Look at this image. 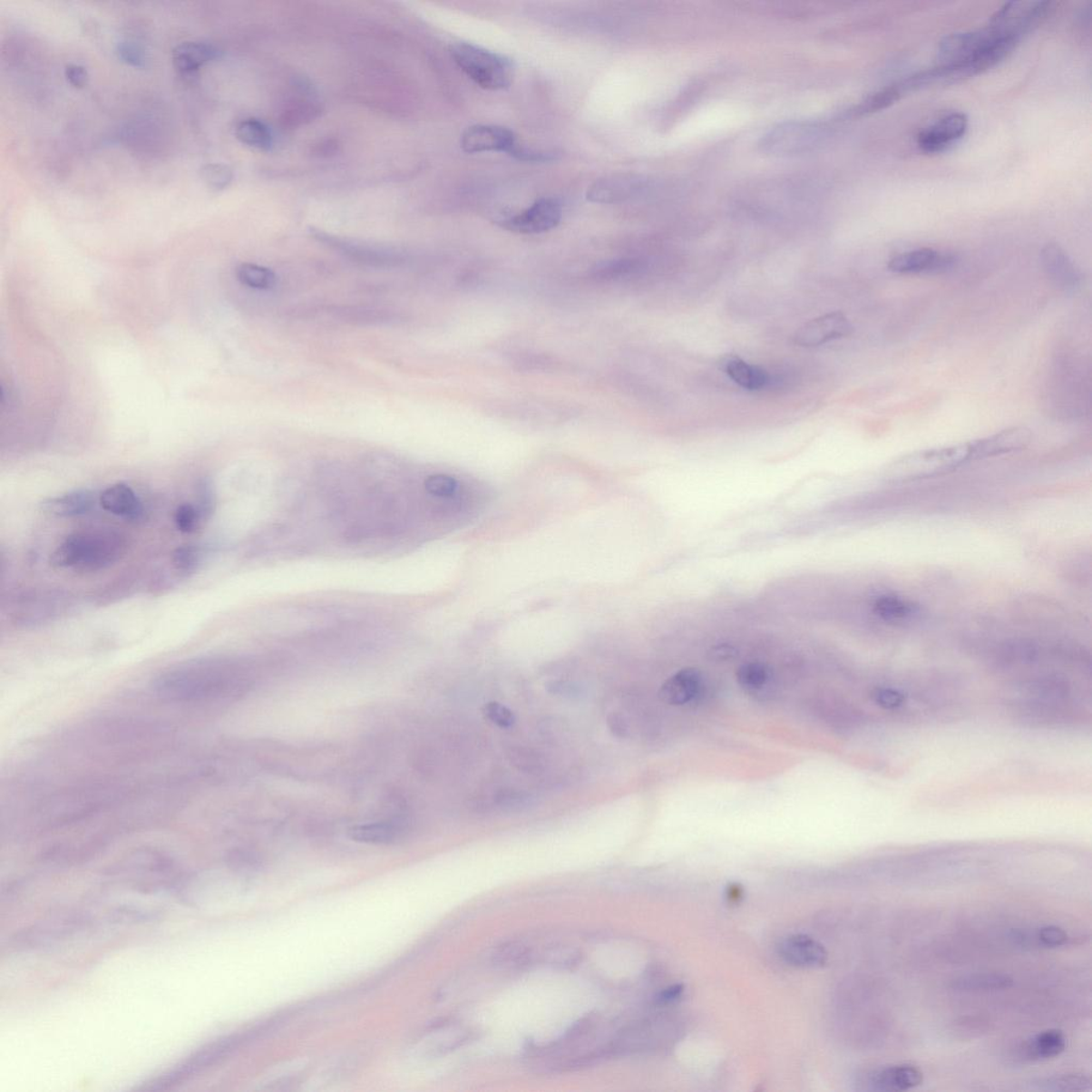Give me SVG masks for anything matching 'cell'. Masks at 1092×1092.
I'll use <instances>...</instances> for the list:
<instances>
[{
    "mask_svg": "<svg viewBox=\"0 0 1092 1092\" xmlns=\"http://www.w3.org/2000/svg\"><path fill=\"white\" fill-rule=\"evenodd\" d=\"M451 53L459 68L479 87L497 91L511 86L514 76L511 59L464 42L453 44Z\"/></svg>",
    "mask_w": 1092,
    "mask_h": 1092,
    "instance_id": "277c9868",
    "label": "cell"
},
{
    "mask_svg": "<svg viewBox=\"0 0 1092 1092\" xmlns=\"http://www.w3.org/2000/svg\"><path fill=\"white\" fill-rule=\"evenodd\" d=\"M1041 258L1048 277L1060 288L1070 290L1078 287L1081 277L1063 249L1057 244H1048L1043 248Z\"/></svg>",
    "mask_w": 1092,
    "mask_h": 1092,
    "instance_id": "cb8c5ba5",
    "label": "cell"
},
{
    "mask_svg": "<svg viewBox=\"0 0 1092 1092\" xmlns=\"http://www.w3.org/2000/svg\"><path fill=\"white\" fill-rule=\"evenodd\" d=\"M238 280L245 287L258 290H268L277 283L276 273L267 267L257 264H241L236 269Z\"/></svg>",
    "mask_w": 1092,
    "mask_h": 1092,
    "instance_id": "4dcf8cb0",
    "label": "cell"
},
{
    "mask_svg": "<svg viewBox=\"0 0 1092 1092\" xmlns=\"http://www.w3.org/2000/svg\"><path fill=\"white\" fill-rule=\"evenodd\" d=\"M65 78L71 86L81 89L88 83V72L82 65L70 64L65 68Z\"/></svg>",
    "mask_w": 1092,
    "mask_h": 1092,
    "instance_id": "f6af8a7d",
    "label": "cell"
},
{
    "mask_svg": "<svg viewBox=\"0 0 1092 1092\" xmlns=\"http://www.w3.org/2000/svg\"><path fill=\"white\" fill-rule=\"evenodd\" d=\"M902 95V93L900 88L897 87V84H891V86L879 90L876 93L866 97L863 102H861L857 107L853 109L852 113L854 115H864L881 112L882 109L893 105L894 102L901 99Z\"/></svg>",
    "mask_w": 1092,
    "mask_h": 1092,
    "instance_id": "d6a6232c",
    "label": "cell"
},
{
    "mask_svg": "<svg viewBox=\"0 0 1092 1092\" xmlns=\"http://www.w3.org/2000/svg\"><path fill=\"white\" fill-rule=\"evenodd\" d=\"M324 313L341 323L361 327L392 326L405 321L404 315L390 309L362 306H331Z\"/></svg>",
    "mask_w": 1092,
    "mask_h": 1092,
    "instance_id": "e0dca14e",
    "label": "cell"
},
{
    "mask_svg": "<svg viewBox=\"0 0 1092 1092\" xmlns=\"http://www.w3.org/2000/svg\"><path fill=\"white\" fill-rule=\"evenodd\" d=\"M483 713L484 717L491 721V723L502 727V729H509L517 721L512 709L501 705L499 702L487 703L483 708Z\"/></svg>",
    "mask_w": 1092,
    "mask_h": 1092,
    "instance_id": "f35d334b",
    "label": "cell"
},
{
    "mask_svg": "<svg viewBox=\"0 0 1092 1092\" xmlns=\"http://www.w3.org/2000/svg\"><path fill=\"white\" fill-rule=\"evenodd\" d=\"M117 54L123 63L135 68H144L147 65V56L142 48L132 42H121L117 46Z\"/></svg>",
    "mask_w": 1092,
    "mask_h": 1092,
    "instance_id": "b9f144b4",
    "label": "cell"
},
{
    "mask_svg": "<svg viewBox=\"0 0 1092 1092\" xmlns=\"http://www.w3.org/2000/svg\"><path fill=\"white\" fill-rule=\"evenodd\" d=\"M726 374L738 386L751 392L764 390L768 386L770 375L765 369L752 366L742 359H732L726 364Z\"/></svg>",
    "mask_w": 1092,
    "mask_h": 1092,
    "instance_id": "484cf974",
    "label": "cell"
},
{
    "mask_svg": "<svg viewBox=\"0 0 1092 1092\" xmlns=\"http://www.w3.org/2000/svg\"><path fill=\"white\" fill-rule=\"evenodd\" d=\"M831 129L827 123L798 121L774 127L763 136L760 144L764 154L793 156L808 153L828 141Z\"/></svg>",
    "mask_w": 1092,
    "mask_h": 1092,
    "instance_id": "5b68a950",
    "label": "cell"
},
{
    "mask_svg": "<svg viewBox=\"0 0 1092 1092\" xmlns=\"http://www.w3.org/2000/svg\"><path fill=\"white\" fill-rule=\"evenodd\" d=\"M701 682L699 670L690 667L679 670L661 685L659 699L672 707L687 705L699 694Z\"/></svg>",
    "mask_w": 1092,
    "mask_h": 1092,
    "instance_id": "ffe728a7",
    "label": "cell"
},
{
    "mask_svg": "<svg viewBox=\"0 0 1092 1092\" xmlns=\"http://www.w3.org/2000/svg\"><path fill=\"white\" fill-rule=\"evenodd\" d=\"M954 263L949 254L923 248L903 252L890 260L888 268L901 275H915V273L939 272L946 270Z\"/></svg>",
    "mask_w": 1092,
    "mask_h": 1092,
    "instance_id": "2e32d148",
    "label": "cell"
},
{
    "mask_svg": "<svg viewBox=\"0 0 1092 1092\" xmlns=\"http://www.w3.org/2000/svg\"><path fill=\"white\" fill-rule=\"evenodd\" d=\"M203 551L198 545L180 546L172 555L173 568L180 575L190 576L196 572L202 561Z\"/></svg>",
    "mask_w": 1092,
    "mask_h": 1092,
    "instance_id": "e575fe53",
    "label": "cell"
},
{
    "mask_svg": "<svg viewBox=\"0 0 1092 1092\" xmlns=\"http://www.w3.org/2000/svg\"><path fill=\"white\" fill-rule=\"evenodd\" d=\"M97 502L100 503V496L93 491L81 489L46 500L42 502V509L54 517L76 518L93 512Z\"/></svg>",
    "mask_w": 1092,
    "mask_h": 1092,
    "instance_id": "7402d4cb",
    "label": "cell"
},
{
    "mask_svg": "<svg viewBox=\"0 0 1092 1092\" xmlns=\"http://www.w3.org/2000/svg\"><path fill=\"white\" fill-rule=\"evenodd\" d=\"M251 684L250 672L240 661L199 658L161 672L153 689L169 702L204 703L233 699L244 695Z\"/></svg>",
    "mask_w": 1092,
    "mask_h": 1092,
    "instance_id": "6da1fadb",
    "label": "cell"
},
{
    "mask_svg": "<svg viewBox=\"0 0 1092 1092\" xmlns=\"http://www.w3.org/2000/svg\"><path fill=\"white\" fill-rule=\"evenodd\" d=\"M779 952L782 960L797 968H822L828 961L826 949L805 934H794L785 939L779 946Z\"/></svg>",
    "mask_w": 1092,
    "mask_h": 1092,
    "instance_id": "9a60e30c",
    "label": "cell"
},
{
    "mask_svg": "<svg viewBox=\"0 0 1092 1092\" xmlns=\"http://www.w3.org/2000/svg\"><path fill=\"white\" fill-rule=\"evenodd\" d=\"M873 700L885 708L900 707L905 697L896 690L891 688H876L872 694Z\"/></svg>",
    "mask_w": 1092,
    "mask_h": 1092,
    "instance_id": "7bdbcfd3",
    "label": "cell"
},
{
    "mask_svg": "<svg viewBox=\"0 0 1092 1092\" xmlns=\"http://www.w3.org/2000/svg\"><path fill=\"white\" fill-rule=\"evenodd\" d=\"M1067 1047L1063 1031L1048 1029L1024 1042L1022 1052L1029 1060H1047L1058 1057Z\"/></svg>",
    "mask_w": 1092,
    "mask_h": 1092,
    "instance_id": "d4e9b609",
    "label": "cell"
},
{
    "mask_svg": "<svg viewBox=\"0 0 1092 1092\" xmlns=\"http://www.w3.org/2000/svg\"><path fill=\"white\" fill-rule=\"evenodd\" d=\"M1002 35L1007 34L987 25L982 29L945 36L938 47L939 64L954 65L967 62Z\"/></svg>",
    "mask_w": 1092,
    "mask_h": 1092,
    "instance_id": "8fae6325",
    "label": "cell"
},
{
    "mask_svg": "<svg viewBox=\"0 0 1092 1092\" xmlns=\"http://www.w3.org/2000/svg\"><path fill=\"white\" fill-rule=\"evenodd\" d=\"M1037 1090L1041 1091H1086L1090 1090V1079L1078 1073L1053 1076L1040 1079L1034 1084Z\"/></svg>",
    "mask_w": 1092,
    "mask_h": 1092,
    "instance_id": "1f68e13d",
    "label": "cell"
},
{
    "mask_svg": "<svg viewBox=\"0 0 1092 1092\" xmlns=\"http://www.w3.org/2000/svg\"><path fill=\"white\" fill-rule=\"evenodd\" d=\"M127 540L112 530H89L72 533L51 557L53 566L75 572H99L124 557Z\"/></svg>",
    "mask_w": 1092,
    "mask_h": 1092,
    "instance_id": "7a4b0ae2",
    "label": "cell"
},
{
    "mask_svg": "<svg viewBox=\"0 0 1092 1092\" xmlns=\"http://www.w3.org/2000/svg\"><path fill=\"white\" fill-rule=\"evenodd\" d=\"M219 48L203 42H185L174 48L172 59L175 70L185 80L197 77L200 69L212 60L219 59Z\"/></svg>",
    "mask_w": 1092,
    "mask_h": 1092,
    "instance_id": "d6986e66",
    "label": "cell"
},
{
    "mask_svg": "<svg viewBox=\"0 0 1092 1092\" xmlns=\"http://www.w3.org/2000/svg\"><path fill=\"white\" fill-rule=\"evenodd\" d=\"M236 137L249 147L268 151L272 145V135L268 127L257 119H247L236 127Z\"/></svg>",
    "mask_w": 1092,
    "mask_h": 1092,
    "instance_id": "f546056e",
    "label": "cell"
},
{
    "mask_svg": "<svg viewBox=\"0 0 1092 1092\" xmlns=\"http://www.w3.org/2000/svg\"><path fill=\"white\" fill-rule=\"evenodd\" d=\"M974 461L973 442L928 448L892 461L887 469L889 481L907 483L948 474Z\"/></svg>",
    "mask_w": 1092,
    "mask_h": 1092,
    "instance_id": "3957f363",
    "label": "cell"
},
{
    "mask_svg": "<svg viewBox=\"0 0 1092 1092\" xmlns=\"http://www.w3.org/2000/svg\"><path fill=\"white\" fill-rule=\"evenodd\" d=\"M424 489L430 495L439 499H451L457 492L458 482L452 476L436 474L424 481Z\"/></svg>",
    "mask_w": 1092,
    "mask_h": 1092,
    "instance_id": "74e56055",
    "label": "cell"
},
{
    "mask_svg": "<svg viewBox=\"0 0 1092 1092\" xmlns=\"http://www.w3.org/2000/svg\"><path fill=\"white\" fill-rule=\"evenodd\" d=\"M712 657L718 660L731 659L736 655V650L731 646L720 645L712 648Z\"/></svg>",
    "mask_w": 1092,
    "mask_h": 1092,
    "instance_id": "c3c4849f",
    "label": "cell"
},
{
    "mask_svg": "<svg viewBox=\"0 0 1092 1092\" xmlns=\"http://www.w3.org/2000/svg\"><path fill=\"white\" fill-rule=\"evenodd\" d=\"M230 863H232L238 870L247 871L252 870L254 867L258 866V858L253 857L251 853H235L234 857L230 859Z\"/></svg>",
    "mask_w": 1092,
    "mask_h": 1092,
    "instance_id": "bcb514c9",
    "label": "cell"
},
{
    "mask_svg": "<svg viewBox=\"0 0 1092 1092\" xmlns=\"http://www.w3.org/2000/svg\"><path fill=\"white\" fill-rule=\"evenodd\" d=\"M174 522L180 532L192 533L197 531L205 521L197 505L185 502L181 503L175 512Z\"/></svg>",
    "mask_w": 1092,
    "mask_h": 1092,
    "instance_id": "8d00e7d4",
    "label": "cell"
},
{
    "mask_svg": "<svg viewBox=\"0 0 1092 1092\" xmlns=\"http://www.w3.org/2000/svg\"><path fill=\"white\" fill-rule=\"evenodd\" d=\"M562 218V205L557 199L542 198L523 211L501 221V226L518 234H541L555 229Z\"/></svg>",
    "mask_w": 1092,
    "mask_h": 1092,
    "instance_id": "7c38bea8",
    "label": "cell"
},
{
    "mask_svg": "<svg viewBox=\"0 0 1092 1092\" xmlns=\"http://www.w3.org/2000/svg\"><path fill=\"white\" fill-rule=\"evenodd\" d=\"M206 186L212 190H222L233 180L232 169L221 163H210L200 171Z\"/></svg>",
    "mask_w": 1092,
    "mask_h": 1092,
    "instance_id": "d590c367",
    "label": "cell"
},
{
    "mask_svg": "<svg viewBox=\"0 0 1092 1092\" xmlns=\"http://www.w3.org/2000/svg\"><path fill=\"white\" fill-rule=\"evenodd\" d=\"M70 605L71 598L64 592H34L18 600L12 619L18 627H40L63 616Z\"/></svg>",
    "mask_w": 1092,
    "mask_h": 1092,
    "instance_id": "9c48e42d",
    "label": "cell"
},
{
    "mask_svg": "<svg viewBox=\"0 0 1092 1092\" xmlns=\"http://www.w3.org/2000/svg\"><path fill=\"white\" fill-rule=\"evenodd\" d=\"M461 147L466 153L500 151L522 161H549L556 160V153L536 151L521 145L513 132L496 125H474L469 127L461 137Z\"/></svg>",
    "mask_w": 1092,
    "mask_h": 1092,
    "instance_id": "8992f818",
    "label": "cell"
},
{
    "mask_svg": "<svg viewBox=\"0 0 1092 1092\" xmlns=\"http://www.w3.org/2000/svg\"><path fill=\"white\" fill-rule=\"evenodd\" d=\"M313 236L324 242L326 246L342 254L344 258L350 259L351 262L368 267V268H399L408 263L410 259L408 253L395 248L356 244L355 241L335 238V236L325 234L320 230L313 233Z\"/></svg>",
    "mask_w": 1092,
    "mask_h": 1092,
    "instance_id": "ba28073f",
    "label": "cell"
},
{
    "mask_svg": "<svg viewBox=\"0 0 1092 1092\" xmlns=\"http://www.w3.org/2000/svg\"><path fill=\"white\" fill-rule=\"evenodd\" d=\"M156 919L154 912H144V910L132 907H119L111 912V920L117 923H145V921H153Z\"/></svg>",
    "mask_w": 1092,
    "mask_h": 1092,
    "instance_id": "60d3db41",
    "label": "cell"
},
{
    "mask_svg": "<svg viewBox=\"0 0 1092 1092\" xmlns=\"http://www.w3.org/2000/svg\"><path fill=\"white\" fill-rule=\"evenodd\" d=\"M853 327L844 314L828 313L805 323L796 332L794 341L802 347H818L835 339L852 335Z\"/></svg>",
    "mask_w": 1092,
    "mask_h": 1092,
    "instance_id": "4fadbf2b",
    "label": "cell"
},
{
    "mask_svg": "<svg viewBox=\"0 0 1092 1092\" xmlns=\"http://www.w3.org/2000/svg\"><path fill=\"white\" fill-rule=\"evenodd\" d=\"M100 505L105 512L130 521L141 520L144 513L143 503L135 491L122 483L102 491Z\"/></svg>",
    "mask_w": 1092,
    "mask_h": 1092,
    "instance_id": "44dd1931",
    "label": "cell"
},
{
    "mask_svg": "<svg viewBox=\"0 0 1092 1092\" xmlns=\"http://www.w3.org/2000/svg\"><path fill=\"white\" fill-rule=\"evenodd\" d=\"M90 920L83 915L63 916L56 920L44 921L15 934L12 938V945L16 950H36L46 948L60 940L68 938L88 927Z\"/></svg>",
    "mask_w": 1092,
    "mask_h": 1092,
    "instance_id": "30bf717a",
    "label": "cell"
},
{
    "mask_svg": "<svg viewBox=\"0 0 1092 1092\" xmlns=\"http://www.w3.org/2000/svg\"><path fill=\"white\" fill-rule=\"evenodd\" d=\"M923 1082V1072L912 1065L883 1068L872 1073L869 1085L875 1091H903L918 1087Z\"/></svg>",
    "mask_w": 1092,
    "mask_h": 1092,
    "instance_id": "603a6c76",
    "label": "cell"
},
{
    "mask_svg": "<svg viewBox=\"0 0 1092 1092\" xmlns=\"http://www.w3.org/2000/svg\"><path fill=\"white\" fill-rule=\"evenodd\" d=\"M684 987L682 985L677 984L666 988L665 990L658 994L657 998L658 1003L665 1005L676 1002V1000L682 997Z\"/></svg>",
    "mask_w": 1092,
    "mask_h": 1092,
    "instance_id": "7dc6e473",
    "label": "cell"
},
{
    "mask_svg": "<svg viewBox=\"0 0 1092 1092\" xmlns=\"http://www.w3.org/2000/svg\"><path fill=\"white\" fill-rule=\"evenodd\" d=\"M404 833L402 824L385 821L360 824L350 831L353 840L367 844H390Z\"/></svg>",
    "mask_w": 1092,
    "mask_h": 1092,
    "instance_id": "4316f807",
    "label": "cell"
},
{
    "mask_svg": "<svg viewBox=\"0 0 1092 1092\" xmlns=\"http://www.w3.org/2000/svg\"><path fill=\"white\" fill-rule=\"evenodd\" d=\"M1031 438H1033V434L1029 429L1013 427L988 436V438L973 441L974 461L1022 451L1029 446Z\"/></svg>",
    "mask_w": 1092,
    "mask_h": 1092,
    "instance_id": "ac0fdd59",
    "label": "cell"
},
{
    "mask_svg": "<svg viewBox=\"0 0 1092 1092\" xmlns=\"http://www.w3.org/2000/svg\"><path fill=\"white\" fill-rule=\"evenodd\" d=\"M770 677L766 665L751 661L738 667L736 671L737 683L745 689L756 690L765 687Z\"/></svg>",
    "mask_w": 1092,
    "mask_h": 1092,
    "instance_id": "836d02e7",
    "label": "cell"
},
{
    "mask_svg": "<svg viewBox=\"0 0 1092 1092\" xmlns=\"http://www.w3.org/2000/svg\"><path fill=\"white\" fill-rule=\"evenodd\" d=\"M1013 980L1009 975L979 973L961 976L952 981V988L960 991H996L1009 989Z\"/></svg>",
    "mask_w": 1092,
    "mask_h": 1092,
    "instance_id": "83f0119b",
    "label": "cell"
},
{
    "mask_svg": "<svg viewBox=\"0 0 1092 1092\" xmlns=\"http://www.w3.org/2000/svg\"><path fill=\"white\" fill-rule=\"evenodd\" d=\"M726 892L727 899H729V901L732 902H739L744 895L743 888H740L738 884H731L730 887L727 888Z\"/></svg>",
    "mask_w": 1092,
    "mask_h": 1092,
    "instance_id": "f907efd6",
    "label": "cell"
},
{
    "mask_svg": "<svg viewBox=\"0 0 1092 1092\" xmlns=\"http://www.w3.org/2000/svg\"><path fill=\"white\" fill-rule=\"evenodd\" d=\"M916 611L918 608L913 603L896 596L879 597L873 603V612L888 622L908 620Z\"/></svg>",
    "mask_w": 1092,
    "mask_h": 1092,
    "instance_id": "f1b7e54d",
    "label": "cell"
},
{
    "mask_svg": "<svg viewBox=\"0 0 1092 1092\" xmlns=\"http://www.w3.org/2000/svg\"><path fill=\"white\" fill-rule=\"evenodd\" d=\"M1038 940L1047 946H1060L1067 942V933L1058 927H1046L1038 932Z\"/></svg>",
    "mask_w": 1092,
    "mask_h": 1092,
    "instance_id": "ee69618b",
    "label": "cell"
},
{
    "mask_svg": "<svg viewBox=\"0 0 1092 1092\" xmlns=\"http://www.w3.org/2000/svg\"><path fill=\"white\" fill-rule=\"evenodd\" d=\"M242 1041H244V1038L241 1036H232L210 1043V1045L193 1053L183 1063L175 1067L172 1071L157 1078L156 1081L151 1084L148 1089H168L200 1075V1073L210 1069L212 1066L220 1063L221 1060L228 1058L230 1053H233L240 1046Z\"/></svg>",
    "mask_w": 1092,
    "mask_h": 1092,
    "instance_id": "52a82bcc",
    "label": "cell"
},
{
    "mask_svg": "<svg viewBox=\"0 0 1092 1092\" xmlns=\"http://www.w3.org/2000/svg\"><path fill=\"white\" fill-rule=\"evenodd\" d=\"M609 727L617 736H622L623 733L627 730L626 726H624L623 719L617 714L611 715V717L609 718Z\"/></svg>",
    "mask_w": 1092,
    "mask_h": 1092,
    "instance_id": "681fc988",
    "label": "cell"
},
{
    "mask_svg": "<svg viewBox=\"0 0 1092 1092\" xmlns=\"http://www.w3.org/2000/svg\"><path fill=\"white\" fill-rule=\"evenodd\" d=\"M968 126L966 113L955 112L945 114L919 133V148L926 153H937L948 149L963 137Z\"/></svg>",
    "mask_w": 1092,
    "mask_h": 1092,
    "instance_id": "5bb4252c",
    "label": "cell"
},
{
    "mask_svg": "<svg viewBox=\"0 0 1092 1092\" xmlns=\"http://www.w3.org/2000/svg\"><path fill=\"white\" fill-rule=\"evenodd\" d=\"M197 507L200 512H201L204 521L210 520L215 512L216 495L209 479H203L198 484Z\"/></svg>",
    "mask_w": 1092,
    "mask_h": 1092,
    "instance_id": "ab89813d",
    "label": "cell"
}]
</instances>
